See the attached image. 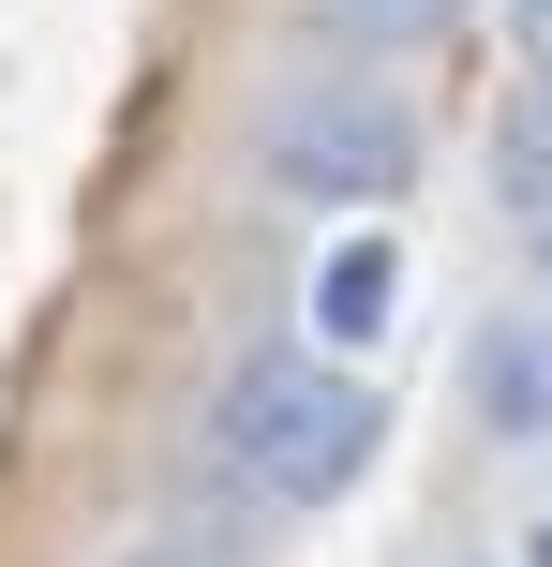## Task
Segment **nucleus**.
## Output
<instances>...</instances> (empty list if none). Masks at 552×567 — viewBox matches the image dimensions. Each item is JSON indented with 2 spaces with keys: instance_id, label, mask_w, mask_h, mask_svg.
<instances>
[{
  "instance_id": "1",
  "label": "nucleus",
  "mask_w": 552,
  "mask_h": 567,
  "mask_svg": "<svg viewBox=\"0 0 552 567\" xmlns=\"http://www.w3.org/2000/svg\"><path fill=\"white\" fill-rule=\"evenodd\" d=\"M209 449H225V478H254L269 508H329V493L374 478L388 389L358 359H329V343H254V359L225 373V403H209Z\"/></svg>"
},
{
  "instance_id": "2",
  "label": "nucleus",
  "mask_w": 552,
  "mask_h": 567,
  "mask_svg": "<svg viewBox=\"0 0 552 567\" xmlns=\"http://www.w3.org/2000/svg\"><path fill=\"white\" fill-rule=\"evenodd\" d=\"M254 165H269V195H299V209H388L418 179V120H404L388 75H299L284 105H269Z\"/></svg>"
},
{
  "instance_id": "3",
  "label": "nucleus",
  "mask_w": 552,
  "mask_h": 567,
  "mask_svg": "<svg viewBox=\"0 0 552 567\" xmlns=\"http://www.w3.org/2000/svg\"><path fill=\"white\" fill-rule=\"evenodd\" d=\"M493 195L552 209V0H508V105H493Z\"/></svg>"
},
{
  "instance_id": "4",
  "label": "nucleus",
  "mask_w": 552,
  "mask_h": 567,
  "mask_svg": "<svg viewBox=\"0 0 552 567\" xmlns=\"http://www.w3.org/2000/svg\"><path fill=\"white\" fill-rule=\"evenodd\" d=\"M464 403H478V433H508V449L552 433V299L538 313H493V329L464 343Z\"/></svg>"
},
{
  "instance_id": "5",
  "label": "nucleus",
  "mask_w": 552,
  "mask_h": 567,
  "mask_svg": "<svg viewBox=\"0 0 552 567\" xmlns=\"http://www.w3.org/2000/svg\"><path fill=\"white\" fill-rule=\"evenodd\" d=\"M388 299H404V255H388V239H329V269H314V329H299V343L358 359V343L388 329Z\"/></svg>"
},
{
  "instance_id": "6",
  "label": "nucleus",
  "mask_w": 552,
  "mask_h": 567,
  "mask_svg": "<svg viewBox=\"0 0 552 567\" xmlns=\"http://www.w3.org/2000/svg\"><path fill=\"white\" fill-rule=\"evenodd\" d=\"M464 0H329V30L344 45H418V30H448Z\"/></svg>"
},
{
  "instance_id": "7",
  "label": "nucleus",
  "mask_w": 552,
  "mask_h": 567,
  "mask_svg": "<svg viewBox=\"0 0 552 567\" xmlns=\"http://www.w3.org/2000/svg\"><path fill=\"white\" fill-rule=\"evenodd\" d=\"M538 284H552V209H538Z\"/></svg>"
},
{
  "instance_id": "8",
  "label": "nucleus",
  "mask_w": 552,
  "mask_h": 567,
  "mask_svg": "<svg viewBox=\"0 0 552 567\" xmlns=\"http://www.w3.org/2000/svg\"><path fill=\"white\" fill-rule=\"evenodd\" d=\"M538 567H552V523H538Z\"/></svg>"
}]
</instances>
